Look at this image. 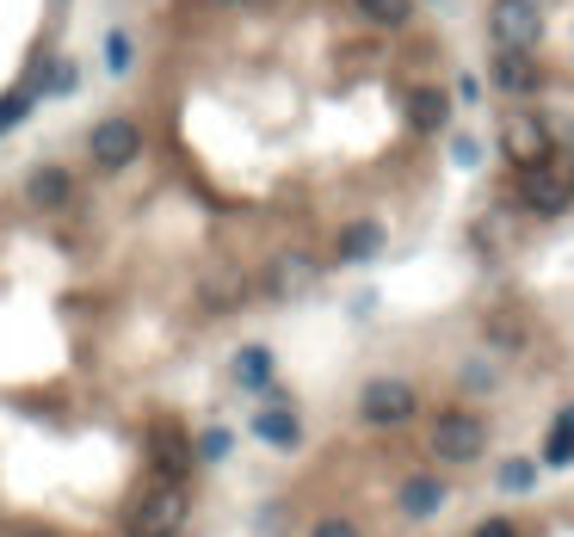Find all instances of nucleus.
Wrapping results in <instances>:
<instances>
[{
	"label": "nucleus",
	"mask_w": 574,
	"mask_h": 537,
	"mask_svg": "<svg viewBox=\"0 0 574 537\" xmlns=\"http://www.w3.org/2000/svg\"><path fill=\"white\" fill-rule=\"evenodd\" d=\"M87 155H94V167H106V174L130 167L136 155H143V124L136 118H99L94 136H87Z\"/></svg>",
	"instance_id": "obj_4"
},
{
	"label": "nucleus",
	"mask_w": 574,
	"mask_h": 537,
	"mask_svg": "<svg viewBox=\"0 0 574 537\" xmlns=\"http://www.w3.org/2000/svg\"><path fill=\"white\" fill-rule=\"evenodd\" d=\"M254 432H260V445H272V451H296V445H303V420H296V408H284V402L260 408Z\"/></svg>",
	"instance_id": "obj_10"
},
{
	"label": "nucleus",
	"mask_w": 574,
	"mask_h": 537,
	"mask_svg": "<svg viewBox=\"0 0 574 537\" xmlns=\"http://www.w3.org/2000/svg\"><path fill=\"white\" fill-rule=\"evenodd\" d=\"M537 463H549V470H568L574 463V432H549V445H544V457H537Z\"/></svg>",
	"instance_id": "obj_17"
},
{
	"label": "nucleus",
	"mask_w": 574,
	"mask_h": 537,
	"mask_svg": "<svg viewBox=\"0 0 574 537\" xmlns=\"http://www.w3.org/2000/svg\"><path fill=\"white\" fill-rule=\"evenodd\" d=\"M309 537H364L359 519H347V512H321L315 525H309Z\"/></svg>",
	"instance_id": "obj_18"
},
{
	"label": "nucleus",
	"mask_w": 574,
	"mask_h": 537,
	"mask_svg": "<svg viewBox=\"0 0 574 537\" xmlns=\"http://www.w3.org/2000/svg\"><path fill=\"white\" fill-rule=\"evenodd\" d=\"M488 31H495L500 50H537V38H544V7H537V0H495V7H488Z\"/></svg>",
	"instance_id": "obj_3"
},
{
	"label": "nucleus",
	"mask_w": 574,
	"mask_h": 537,
	"mask_svg": "<svg viewBox=\"0 0 574 537\" xmlns=\"http://www.w3.org/2000/svg\"><path fill=\"white\" fill-rule=\"evenodd\" d=\"M476 537H519V525H513V519H481Z\"/></svg>",
	"instance_id": "obj_22"
},
{
	"label": "nucleus",
	"mask_w": 574,
	"mask_h": 537,
	"mask_svg": "<svg viewBox=\"0 0 574 537\" xmlns=\"http://www.w3.org/2000/svg\"><path fill=\"white\" fill-rule=\"evenodd\" d=\"M26 111H31V94H7V99H0V130H7V124H19Z\"/></svg>",
	"instance_id": "obj_20"
},
{
	"label": "nucleus",
	"mask_w": 574,
	"mask_h": 537,
	"mask_svg": "<svg viewBox=\"0 0 574 537\" xmlns=\"http://www.w3.org/2000/svg\"><path fill=\"white\" fill-rule=\"evenodd\" d=\"M464 377H469L464 390H476V396H481V390H495V371H481V364H469V371H464Z\"/></svg>",
	"instance_id": "obj_23"
},
{
	"label": "nucleus",
	"mask_w": 574,
	"mask_h": 537,
	"mask_svg": "<svg viewBox=\"0 0 574 537\" xmlns=\"http://www.w3.org/2000/svg\"><path fill=\"white\" fill-rule=\"evenodd\" d=\"M495 87L500 94H537V56L532 50H495Z\"/></svg>",
	"instance_id": "obj_11"
},
{
	"label": "nucleus",
	"mask_w": 574,
	"mask_h": 537,
	"mask_svg": "<svg viewBox=\"0 0 574 537\" xmlns=\"http://www.w3.org/2000/svg\"><path fill=\"white\" fill-rule=\"evenodd\" d=\"M260 284H266V296H296V291H309V284H315V260H309L303 247H284V254L266 260Z\"/></svg>",
	"instance_id": "obj_7"
},
{
	"label": "nucleus",
	"mask_w": 574,
	"mask_h": 537,
	"mask_svg": "<svg viewBox=\"0 0 574 537\" xmlns=\"http://www.w3.org/2000/svg\"><path fill=\"white\" fill-rule=\"evenodd\" d=\"M451 155H457V167H476V143H469V136H457Z\"/></svg>",
	"instance_id": "obj_24"
},
{
	"label": "nucleus",
	"mask_w": 574,
	"mask_h": 537,
	"mask_svg": "<svg viewBox=\"0 0 574 537\" xmlns=\"http://www.w3.org/2000/svg\"><path fill=\"white\" fill-rule=\"evenodd\" d=\"M500 148H507V162L525 174V167H549V148L556 143H549V130L532 118V111H513V118L500 124Z\"/></svg>",
	"instance_id": "obj_5"
},
{
	"label": "nucleus",
	"mask_w": 574,
	"mask_h": 537,
	"mask_svg": "<svg viewBox=\"0 0 574 537\" xmlns=\"http://www.w3.org/2000/svg\"><path fill=\"white\" fill-rule=\"evenodd\" d=\"M519 204L537 211V216H562L574 198H568V179H562L556 167H525L519 174Z\"/></svg>",
	"instance_id": "obj_6"
},
{
	"label": "nucleus",
	"mask_w": 574,
	"mask_h": 537,
	"mask_svg": "<svg viewBox=\"0 0 574 537\" xmlns=\"http://www.w3.org/2000/svg\"><path fill=\"white\" fill-rule=\"evenodd\" d=\"M75 81H80V75H75V62H56V68H50V81H43V87H50V94H75Z\"/></svg>",
	"instance_id": "obj_21"
},
{
	"label": "nucleus",
	"mask_w": 574,
	"mask_h": 537,
	"mask_svg": "<svg viewBox=\"0 0 574 537\" xmlns=\"http://www.w3.org/2000/svg\"><path fill=\"white\" fill-rule=\"evenodd\" d=\"M130 62H136V56H130V38H124V31H111V38H106V68H111V75H124Z\"/></svg>",
	"instance_id": "obj_19"
},
{
	"label": "nucleus",
	"mask_w": 574,
	"mask_h": 537,
	"mask_svg": "<svg viewBox=\"0 0 574 537\" xmlns=\"http://www.w3.org/2000/svg\"><path fill=\"white\" fill-rule=\"evenodd\" d=\"M235 383L241 390H266L272 402H279V390H272V352L266 346H241L235 352Z\"/></svg>",
	"instance_id": "obj_13"
},
{
	"label": "nucleus",
	"mask_w": 574,
	"mask_h": 537,
	"mask_svg": "<svg viewBox=\"0 0 574 537\" xmlns=\"http://www.w3.org/2000/svg\"><path fill=\"white\" fill-rule=\"evenodd\" d=\"M556 427H562V432H574V402H568V408H562V414H556Z\"/></svg>",
	"instance_id": "obj_25"
},
{
	"label": "nucleus",
	"mask_w": 574,
	"mask_h": 537,
	"mask_svg": "<svg viewBox=\"0 0 574 537\" xmlns=\"http://www.w3.org/2000/svg\"><path fill=\"white\" fill-rule=\"evenodd\" d=\"M408 118H415V130H445V118H451V99H445L439 87H420V94L408 99Z\"/></svg>",
	"instance_id": "obj_14"
},
{
	"label": "nucleus",
	"mask_w": 574,
	"mask_h": 537,
	"mask_svg": "<svg viewBox=\"0 0 574 537\" xmlns=\"http://www.w3.org/2000/svg\"><path fill=\"white\" fill-rule=\"evenodd\" d=\"M371 26H383V31H396V26H408L415 19V0H352Z\"/></svg>",
	"instance_id": "obj_15"
},
{
	"label": "nucleus",
	"mask_w": 574,
	"mask_h": 537,
	"mask_svg": "<svg viewBox=\"0 0 574 537\" xmlns=\"http://www.w3.org/2000/svg\"><path fill=\"white\" fill-rule=\"evenodd\" d=\"M26 204L31 211H68V204H75V174H68V167H38V174L26 179Z\"/></svg>",
	"instance_id": "obj_9"
},
{
	"label": "nucleus",
	"mask_w": 574,
	"mask_h": 537,
	"mask_svg": "<svg viewBox=\"0 0 574 537\" xmlns=\"http://www.w3.org/2000/svg\"><path fill=\"white\" fill-rule=\"evenodd\" d=\"M415 414H420V396H415V383H401V377H371L359 390V420L371 432H396Z\"/></svg>",
	"instance_id": "obj_2"
},
{
	"label": "nucleus",
	"mask_w": 574,
	"mask_h": 537,
	"mask_svg": "<svg viewBox=\"0 0 574 537\" xmlns=\"http://www.w3.org/2000/svg\"><path fill=\"white\" fill-rule=\"evenodd\" d=\"M451 500V482H439L432 470H420V476H408V482L396 488V507H401V519H432V512Z\"/></svg>",
	"instance_id": "obj_8"
},
{
	"label": "nucleus",
	"mask_w": 574,
	"mask_h": 537,
	"mask_svg": "<svg viewBox=\"0 0 574 537\" xmlns=\"http://www.w3.org/2000/svg\"><path fill=\"white\" fill-rule=\"evenodd\" d=\"M377 247H383V223H371V216H359V223L340 228V242H334V260H371Z\"/></svg>",
	"instance_id": "obj_12"
},
{
	"label": "nucleus",
	"mask_w": 574,
	"mask_h": 537,
	"mask_svg": "<svg viewBox=\"0 0 574 537\" xmlns=\"http://www.w3.org/2000/svg\"><path fill=\"white\" fill-rule=\"evenodd\" d=\"M537 470H544L537 457H507V463H500V488H507V495H525V488L537 482Z\"/></svg>",
	"instance_id": "obj_16"
},
{
	"label": "nucleus",
	"mask_w": 574,
	"mask_h": 537,
	"mask_svg": "<svg viewBox=\"0 0 574 537\" xmlns=\"http://www.w3.org/2000/svg\"><path fill=\"white\" fill-rule=\"evenodd\" d=\"M562 179H568V198H574V167H568V174H562Z\"/></svg>",
	"instance_id": "obj_26"
},
{
	"label": "nucleus",
	"mask_w": 574,
	"mask_h": 537,
	"mask_svg": "<svg viewBox=\"0 0 574 537\" xmlns=\"http://www.w3.org/2000/svg\"><path fill=\"white\" fill-rule=\"evenodd\" d=\"M427 451L439 457V463H476L481 451H488V420H476L469 408H445L439 420H432V432H427Z\"/></svg>",
	"instance_id": "obj_1"
}]
</instances>
